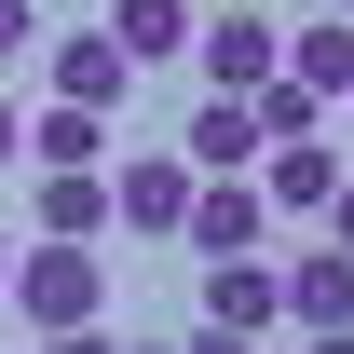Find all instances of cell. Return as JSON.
Returning a JSON list of instances; mask_svg holds the SVG:
<instances>
[{
  "label": "cell",
  "mask_w": 354,
  "mask_h": 354,
  "mask_svg": "<svg viewBox=\"0 0 354 354\" xmlns=\"http://www.w3.org/2000/svg\"><path fill=\"white\" fill-rule=\"evenodd\" d=\"M0 300L28 313V341L109 327V259H95V245H14V286H0Z\"/></svg>",
  "instance_id": "obj_1"
},
{
  "label": "cell",
  "mask_w": 354,
  "mask_h": 354,
  "mask_svg": "<svg viewBox=\"0 0 354 354\" xmlns=\"http://www.w3.org/2000/svg\"><path fill=\"white\" fill-rule=\"evenodd\" d=\"M191 55H205V95H232V109H245L259 82H286V28H272L259 0H218V14L191 28Z\"/></svg>",
  "instance_id": "obj_2"
},
{
  "label": "cell",
  "mask_w": 354,
  "mask_h": 354,
  "mask_svg": "<svg viewBox=\"0 0 354 354\" xmlns=\"http://www.w3.org/2000/svg\"><path fill=\"white\" fill-rule=\"evenodd\" d=\"M177 218H191V164L177 150H109V232L177 245Z\"/></svg>",
  "instance_id": "obj_3"
},
{
  "label": "cell",
  "mask_w": 354,
  "mask_h": 354,
  "mask_svg": "<svg viewBox=\"0 0 354 354\" xmlns=\"http://www.w3.org/2000/svg\"><path fill=\"white\" fill-rule=\"evenodd\" d=\"M41 82H55V109H82V123H109V109L136 95V68H123L109 41H95V28H41Z\"/></svg>",
  "instance_id": "obj_4"
},
{
  "label": "cell",
  "mask_w": 354,
  "mask_h": 354,
  "mask_svg": "<svg viewBox=\"0 0 354 354\" xmlns=\"http://www.w3.org/2000/svg\"><path fill=\"white\" fill-rule=\"evenodd\" d=\"M177 245H191V259H259V245H272V205L245 191V177H191V218H177Z\"/></svg>",
  "instance_id": "obj_5"
},
{
  "label": "cell",
  "mask_w": 354,
  "mask_h": 354,
  "mask_svg": "<svg viewBox=\"0 0 354 354\" xmlns=\"http://www.w3.org/2000/svg\"><path fill=\"white\" fill-rule=\"evenodd\" d=\"M272 286H286V327H300V341L354 327V259H341V245H313V259H272Z\"/></svg>",
  "instance_id": "obj_6"
},
{
  "label": "cell",
  "mask_w": 354,
  "mask_h": 354,
  "mask_svg": "<svg viewBox=\"0 0 354 354\" xmlns=\"http://www.w3.org/2000/svg\"><path fill=\"white\" fill-rule=\"evenodd\" d=\"M205 327H232V341L286 327V286H272V259H205Z\"/></svg>",
  "instance_id": "obj_7"
},
{
  "label": "cell",
  "mask_w": 354,
  "mask_h": 354,
  "mask_svg": "<svg viewBox=\"0 0 354 354\" xmlns=\"http://www.w3.org/2000/svg\"><path fill=\"white\" fill-rule=\"evenodd\" d=\"M95 41L123 55V68H164V55H191V0H109Z\"/></svg>",
  "instance_id": "obj_8"
},
{
  "label": "cell",
  "mask_w": 354,
  "mask_h": 354,
  "mask_svg": "<svg viewBox=\"0 0 354 354\" xmlns=\"http://www.w3.org/2000/svg\"><path fill=\"white\" fill-rule=\"evenodd\" d=\"M259 205H286V218H327V191H341V150L313 136V150H259V177H245Z\"/></svg>",
  "instance_id": "obj_9"
},
{
  "label": "cell",
  "mask_w": 354,
  "mask_h": 354,
  "mask_svg": "<svg viewBox=\"0 0 354 354\" xmlns=\"http://www.w3.org/2000/svg\"><path fill=\"white\" fill-rule=\"evenodd\" d=\"M177 164H191V177H245V164H259V123H245L232 95H205L191 136H177Z\"/></svg>",
  "instance_id": "obj_10"
},
{
  "label": "cell",
  "mask_w": 354,
  "mask_h": 354,
  "mask_svg": "<svg viewBox=\"0 0 354 354\" xmlns=\"http://www.w3.org/2000/svg\"><path fill=\"white\" fill-rule=\"evenodd\" d=\"M28 218H41V245H95V232H109V164L95 177H41Z\"/></svg>",
  "instance_id": "obj_11"
},
{
  "label": "cell",
  "mask_w": 354,
  "mask_h": 354,
  "mask_svg": "<svg viewBox=\"0 0 354 354\" xmlns=\"http://www.w3.org/2000/svg\"><path fill=\"white\" fill-rule=\"evenodd\" d=\"M109 164V123H82V109H28V177H95Z\"/></svg>",
  "instance_id": "obj_12"
},
{
  "label": "cell",
  "mask_w": 354,
  "mask_h": 354,
  "mask_svg": "<svg viewBox=\"0 0 354 354\" xmlns=\"http://www.w3.org/2000/svg\"><path fill=\"white\" fill-rule=\"evenodd\" d=\"M286 82L327 95V109L354 95V28H341V14H327V28H286Z\"/></svg>",
  "instance_id": "obj_13"
},
{
  "label": "cell",
  "mask_w": 354,
  "mask_h": 354,
  "mask_svg": "<svg viewBox=\"0 0 354 354\" xmlns=\"http://www.w3.org/2000/svg\"><path fill=\"white\" fill-rule=\"evenodd\" d=\"M245 123H259V150H313L341 109H327V95H300V82H259V95H245Z\"/></svg>",
  "instance_id": "obj_14"
},
{
  "label": "cell",
  "mask_w": 354,
  "mask_h": 354,
  "mask_svg": "<svg viewBox=\"0 0 354 354\" xmlns=\"http://www.w3.org/2000/svg\"><path fill=\"white\" fill-rule=\"evenodd\" d=\"M41 41V0H0V55H28Z\"/></svg>",
  "instance_id": "obj_15"
},
{
  "label": "cell",
  "mask_w": 354,
  "mask_h": 354,
  "mask_svg": "<svg viewBox=\"0 0 354 354\" xmlns=\"http://www.w3.org/2000/svg\"><path fill=\"white\" fill-rule=\"evenodd\" d=\"M28 164V109H14V95H0V177Z\"/></svg>",
  "instance_id": "obj_16"
},
{
  "label": "cell",
  "mask_w": 354,
  "mask_h": 354,
  "mask_svg": "<svg viewBox=\"0 0 354 354\" xmlns=\"http://www.w3.org/2000/svg\"><path fill=\"white\" fill-rule=\"evenodd\" d=\"M327 245H341V259H354V177H341V191H327Z\"/></svg>",
  "instance_id": "obj_17"
},
{
  "label": "cell",
  "mask_w": 354,
  "mask_h": 354,
  "mask_svg": "<svg viewBox=\"0 0 354 354\" xmlns=\"http://www.w3.org/2000/svg\"><path fill=\"white\" fill-rule=\"evenodd\" d=\"M177 354H259V341H232V327H191V341H177Z\"/></svg>",
  "instance_id": "obj_18"
},
{
  "label": "cell",
  "mask_w": 354,
  "mask_h": 354,
  "mask_svg": "<svg viewBox=\"0 0 354 354\" xmlns=\"http://www.w3.org/2000/svg\"><path fill=\"white\" fill-rule=\"evenodd\" d=\"M41 354H123V341H109V327H68V341H41Z\"/></svg>",
  "instance_id": "obj_19"
},
{
  "label": "cell",
  "mask_w": 354,
  "mask_h": 354,
  "mask_svg": "<svg viewBox=\"0 0 354 354\" xmlns=\"http://www.w3.org/2000/svg\"><path fill=\"white\" fill-rule=\"evenodd\" d=\"M300 354H354V327H327V341H300Z\"/></svg>",
  "instance_id": "obj_20"
},
{
  "label": "cell",
  "mask_w": 354,
  "mask_h": 354,
  "mask_svg": "<svg viewBox=\"0 0 354 354\" xmlns=\"http://www.w3.org/2000/svg\"><path fill=\"white\" fill-rule=\"evenodd\" d=\"M0 286H14V232H0Z\"/></svg>",
  "instance_id": "obj_21"
},
{
  "label": "cell",
  "mask_w": 354,
  "mask_h": 354,
  "mask_svg": "<svg viewBox=\"0 0 354 354\" xmlns=\"http://www.w3.org/2000/svg\"><path fill=\"white\" fill-rule=\"evenodd\" d=\"M123 354H177V341H123Z\"/></svg>",
  "instance_id": "obj_22"
},
{
  "label": "cell",
  "mask_w": 354,
  "mask_h": 354,
  "mask_svg": "<svg viewBox=\"0 0 354 354\" xmlns=\"http://www.w3.org/2000/svg\"><path fill=\"white\" fill-rule=\"evenodd\" d=\"M341 28H354V0H341Z\"/></svg>",
  "instance_id": "obj_23"
},
{
  "label": "cell",
  "mask_w": 354,
  "mask_h": 354,
  "mask_svg": "<svg viewBox=\"0 0 354 354\" xmlns=\"http://www.w3.org/2000/svg\"><path fill=\"white\" fill-rule=\"evenodd\" d=\"M341 109H354V95H341Z\"/></svg>",
  "instance_id": "obj_24"
}]
</instances>
